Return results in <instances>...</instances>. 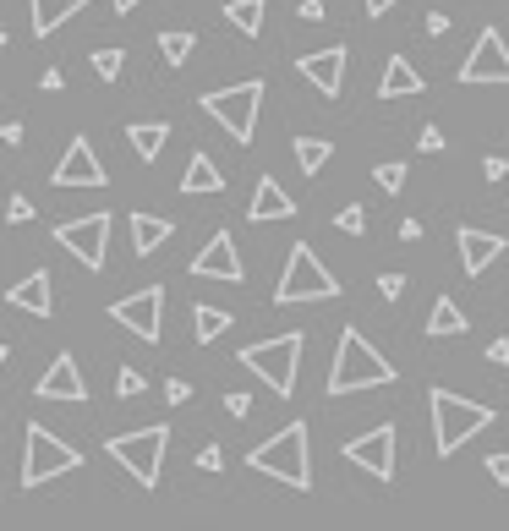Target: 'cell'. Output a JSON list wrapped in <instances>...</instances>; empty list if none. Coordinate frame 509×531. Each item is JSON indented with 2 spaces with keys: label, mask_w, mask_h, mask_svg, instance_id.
Listing matches in <instances>:
<instances>
[{
  "label": "cell",
  "mask_w": 509,
  "mask_h": 531,
  "mask_svg": "<svg viewBox=\"0 0 509 531\" xmlns=\"http://www.w3.org/2000/svg\"><path fill=\"white\" fill-rule=\"evenodd\" d=\"M252 471H263V477L285 482V488L307 493L312 488V438H307V422H285L274 438H263L258 449L247 455Z\"/></svg>",
  "instance_id": "obj_1"
},
{
  "label": "cell",
  "mask_w": 509,
  "mask_h": 531,
  "mask_svg": "<svg viewBox=\"0 0 509 531\" xmlns=\"http://www.w3.org/2000/svg\"><path fill=\"white\" fill-rule=\"evenodd\" d=\"M395 384V362H384V356L367 345L362 329H340V351H334V367H329V395H356V389H384Z\"/></svg>",
  "instance_id": "obj_2"
},
{
  "label": "cell",
  "mask_w": 509,
  "mask_h": 531,
  "mask_svg": "<svg viewBox=\"0 0 509 531\" xmlns=\"http://www.w3.org/2000/svg\"><path fill=\"white\" fill-rule=\"evenodd\" d=\"M427 406H433V449H438V460H455L466 438H477L482 427H493V406L466 400V395H455V389H444V384L427 395Z\"/></svg>",
  "instance_id": "obj_3"
},
{
  "label": "cell",
  "mask_w": 509,
  "mask_h": 531,
  "mask_svg": "<svg viewBox=\"0 0 509 531\" xmlns=\"http://www.w3.org/2000/svg\"><path fill=\"white\" fill-rule=\"evenodd\" d=\"M165 449H170V427L143 422V427H132V433H115L110 444H104V455H110L115 466H126V477H132L137 488H154L159 466H165Z\"/></svg>",
  "instance_id": "obj_4"
},
{
  "label": "cell",
  "mask_w": 509,
  "mask_h": 531,
  "mask_svg": "<svg viewBox=\"0 0 509 531\" xmlns=\"http://www.w3.org/2000/svg\"><path fill=\"white\" fill-rule=\"evenodd\" d=\"M302 351H307V340L291 329V334H274V340L247 345V351H241V367L258 373L280 400H291L296 395V373H302Z\"/></svg>",
  "instance_id": "obj_5"
},
{
  "label": "cell",
  "mask_w": 509,
  "mask_h": 531,
  "mask_svg": "<svg viewBox=\"0 0 509 531\" xmlns=\"http://www.w3.org/2000/svg\"><path fill=\"white\" fill-rule=\"evenodd\" d=\"M329 296H340V280H334V274L318 263L312 241H296L291 258H285L280 285H274V302H280V307H296V302H329Z\"/></svg>",
  "instance_id": "obj_6"
},
{
  "label": "cell",
  "mask_w": 509,
  "mask_h": 531,
  "mask_svg": "<svg viewBox=\"0 0 509 531\" xmlns=\"http://www.w3.org/2000/svg\"><path fill=\"white\" fill-rule=\"evenodd\" d=\"M83 466V455H77L66 438H55L44 422H28V433H22V488H44L50 477H66V471Z\"/></svg>",
  "instance_id": "obj_7"
},
{
  "label": "cell",
  "mask_w": 509,
  "mask_h": 531,
  "mask_svg": "<svg viewBox=\"0 0 509 531\" xmlns=\"http://www.w3.org/2000/svg\"><path fill=\"white\" fill-rule=\"evenodd\" d=\"M258 110H263V77H247V83H236V88H214V94H203V115H214L236 143H252V132H258Z\"/></svg>",
  "instance_id": "obj_8"
},
{
  "label": "cell",
  "mask_w": 509,
  "mask_h": 531,
  "mask_svg": "<svg viewBox=\"0 0 509 531\" xmlns=\"http://www.w3.org/2000/svg\"><path fill=\"white\" fill-rule=\"evenodd\" d=\"M110 318L121 323L126 334H137V340L154 345L159 334H165V285H148V291L121 296V302L110 307Z\"/></svg>",
  "instance_id": "obj_9"
},
{
  "label": "cell",
  "mask_w": 509,
  "mask_h": 531,
  "mask_svg": "<svg viewBox=\"0 0 509 531\" xmlns=\"http://www.w3.org/2000/svg\"><path fill=\"white\" fill-rule=\"evenodd\" d=\"M55 241L72 252L83 269H104V247H110V214H83V219H61Z\"/></svg>",
  "instance_id": "obj_10"
},
{
  "label": "cell",
  "mask_w": 509,
  "mask_h": 531,
  "mask_svg": "<svg viewBox=\"0 0 509 531\" xmlns=\"http://www.w3.org/2000/svg\"><path fill=\"white\" fill-rule=\"evenodd\" d=\"M460 83L466 88H482V83H509V44L499 28H482L477 44H471V55L460 61Z\"/></svg>",
  "instance_id": "obj_11"
},
{
  "label": "cell",
  "mask_w": 509,
  "mask_h": 531,
  "mask_svg": "<svg viewBox=\"0 0 509 531\" xmlns=\"http://www.w3.org/2000/svg\"><path fill=\"white\" fill-rule=\"evenodd\" d=\"M395 444H400L395 422H378L373 433L351 438V444H345L340 455L351 460V466H362L367 477H378V482H395Z\"/></svg>",
  "instance_id": "obj_12"
},
{
  "label": "cell",
  "mask_w": 509,
  "mask_h": 531,
  "mask_svg": "<svg viewBox=\"0 0 509 531\" xmlns=\"http://www.w3.org/2000/svg\"><path fill=\"white\" fill-rule=\"evenodd\" d=\"M192 280H225V285L247 280L241 252H236V236H230V230H214V236H208V247L192 258Z\"/></svg>",
  "instance_id": "obj_13"
},
{
  "label": "cell",
  "mask_w": 509,
  "mask_h": 531,
  "mask_svg": "<svg viewBox=\"0 0 509 531\" xmlns=\"http://www.w3.org/2000/svg\"><path fill=\"white\" fill-rule=\"evenodd\" d=\"M50 181L55 187H104V165L94 159V143H88V137H72V143H66V154H61V165L50 170Z\"/></svg>",
  "instance_id": "obj_14"
},
{
  "label": "cell",
  "mask_w": 509,
  "mask_h": 531,
  "mask_svg": "<svg viewBox=\"0 0 509 531\" xmlns=\"http://www.w3.org/2000/svg\"><path fill=\"white\" fill-rule=\"evenodd\" d=\"M33 395H39V400H66V406H83L88 384H83V373H77V356L72 351L55 356V362L44 367V378L33 384Z\"/></svg>",
  "instance_id": "obj_15"
},
{
  "label": "cell",
  "mask_w": 509,
  "mask_h": 531,
  "mask_svg": "<svg viewBox=\"0 0 509 531\" xmlns=\"http://www.w3.org/2000/svg\"><path fill=\"white\" fill-rule=\"evenodd\" d=\"M345 61H351V55H345V44H329V50H318V55H302V61H296V72H302L323 99H340Z\"/></svg>",
  "instance_id": "obj_16"
},
{
  "label": "cell",
  "mask_w": 509,
  "mask_h": 531,
  "mask_svg": "<svg viewBox=\"0 0 509 531\" xmlns=\"http://www.w3.org/2000/svg\"><path fill=\"white\" fill-rule=\"evenodd\" d=\"M455 241H460V269L477 280V274H488L493 263L504 258V236H493V230H477V225H460L455 230Z\"/></svg>",
  "instance_id": "obj_17"
},
{
  "label": "cell",
  "mask_w": 509,
  "mask_h": 531,
  "mask_svg": "<svg viewBox=\"0 0 509 531\" xmlns=\"http://www.w3.org/2000/svg\"><path fill=\"white\" fill-rule=\"evenodd\" d=\"M6 302H11V307H22V313H33V318H50V313H55V296H50V274H44V269L22 274V280L11 285V291H6Z\"/></svg>",
  "instance_id": "obj_18"
},
{
  "label": "cell",
  "mask_w": 509,
  "mask_h": 531,
  "mask_svg": "<svg viewBox=\"0 0 509 531\" xmlns=\"http://www.w3.org/2000/svg\"><path fill=\"white\" fill-rule=\"evenodd\" d=\"M94 0H28V22H33V39H50L55 28H66V22L77 17V11H88Z\"/></svg>",
  "instance_id": "obj_19"
},
{
  "label": "cell",
  "mask_w": 509,
  "mask_h": 531,
  "mask_svg": "<svg viewBox=\"0 0 509 531\" xmlns=\"http://www.w3.org/2000/svg\"><path fill=\"white\" fill-rule=\"evenodd\" d=\"M291 214H296L291 192H285L274 176H263L258 192H252V203H247V219H252V225H269V219H291Z\"/></svg>",
  "instance_id": "obj_20"
},
{
  "label": "cell",
  "mask_w": 509,
  "mask_h": 531,
  "mask_svg": "<svg viewBox=\"0 0 509 531\" xmlns=\"http://www.w3.org/2000/svg\"><path fill=\"white\" fill-rule=\"evenodd\" d=\"M181 192H187V198H214V192H225V170L208 154H192L187 170H181Z\"/></svg>",
  "instance_id": "obj_21"
},
{
  "label": "cell",
  "mask_w": 509,
  "mask_h": 531,
  "mask_svg": "<svg viewBox=\"0 0 509 531\" xmlns=\"http://www.w3.org/2000/svg\"><path fill=\"white\" fill-rule=\"evenodd\" d=\"M422 72L406 61V55H389L384 77H378V99H406V94H422Z\"/></svg>",
  "instance_id": "obj_22"
},
{
  "label": "cell",
  "mask_w": 509,
  "mask_h": 531,
  "mask_svg": "<svg viewBox=\"0 0 509 531\" xmlns=\"http://www.w3.org/2000/svg\"><path fill=\"white\" fill-rule=\"evenodd\" d=\"M126 137H132L137 159L154 165V159L165 154V143H170V121H132V126H126Z\"/></svg>",
  "instance_id": "obj_23"
},
{
  "label": "cell",
  "mask_w": 509,
  "mask_h": 531,
  "mask_svg": "<svg viewBox=\"0 0 509 531\" xmlns=\"http://www.w3.org/2000/svg\"><path fill=\"white\" fill-rule=\"evenodd\" d=\"M176 236V225L170 219H159V214H132V247L143 252V258H154L165 241Z\"/></svg>",
  "instance_id": "obj_24"
},
{
  "label": "cell",
  "mask_w": 509,
  "mask_h": 531,
  "mask_svg": "<svg viewBox=\"0 0 509 531\" xmlns=\"http://www.w3.org/2000/svg\"><path fill=\"white\" fill-rule=\"evenodd\" d=\"M427 334H433V340H455V334H471V323H466V313H460L455 307V296H438L433 302V313H427Z\"/></svg>",
  "instance_id": "obj_25"
},
{
  "label": "cell",
  "mask_w": 509,
  "mask_h": 531,
  "mask_svg": "<svg viewBox=\"0 0 509 531\" xmlns=\"http://www.w3.org/2000/svg\"><path fill=\"white\" fill-rule=\"evenodd\" d=\"M263 17H269V0H225V22L241 33V39H258Z\"/></svg>",
  "instance_id": "obj_26"
},
{
  "label": "cell",
  "mask_w": 509,
  "mask_h": 531,
  "mask_svg": "<svg viewBox=\"0 0 509 531\" xmlns=\"http://www.w3.org/2000/svg\"><path fill=\"white\" fill-rule=\"evenodd\" d=\"M230 323H236V318H230L225 307H208V302H198V307H192V340H198V345H214L219 334L230 329Z\"/></svg>",
  "instance_id": "obj_27"
},
{
  "label": "cell",
  "mask_w": 509,
  "mask_h": 531,
  "mask_svg": "<svg viewBox=\"0 0 509 531\" xmlns=\"http://www.w3.org/2000/svg\"><path fill=\"white\" fill-rule=\"evenodd\" d=\"M329 159H334L329 137H296V165H302V176H318Z\"/></svg>",
  "instance_id": "obj_28"
},
{
  "label": "cell",
  "mask_w": 509,
  "mask_h": 531,
  "mask_svg": "<svg viewBox=\"0 0 509 531\" xmlns=\"http://www.w3.org/2000/svg\"><path fill=\"white\" fill-rule=\"evenodd\" d=\"M192 44H198V33H192V28H165V33H159V55H165L170 66H187Z\"/></svg>",
  "instance_id": "obj_29"
},
{
  "label": "cell",
  "mask_w": 509,
  "mask_h": 531,
  "mask_svg": "<svg viewBox=\"0 0 509 531\" xmlns=\"http://www.w3.org/2000/svg\"><path fill=\"white\" fill-rule=\"evenodd\" d=\"M121 66H126V50H94V72H99V83H115L121 77Z\"/></svg>",
  "instance_id": "obj_30"
},
{
  "label": "cell",
  "mask_w": 509,
  "mask_h": 531,
  "mask_svg": "<svg viewBox=\"0 0 509 531\" xmlns=\"http://www.w3.org/2000/svg\"><path fill=\"white\" fill-rule=\"evenodd\" d=\"M373 181L384 192H400V187H406V159H384V165L373 170Z\"/></svg>",
  "instance_id": "obj_31"
},
{
  "label": "cell",
  "mask_w": 509,
  "mask_h": 531,
  "mask_svg": "<svg viewBox=\"0 0 509 531\" xmlns=\"http://www.w3.org/2000/svg\"><path fill=\"white\" fill-rule=\"evenodd\" d=\"M334 230H345V236H362V230H367V209H362V203H345V209L334 214Z\"/></svg>",
  "instance_id": "obj_32"
},
{
  "label": "cell",
  "mask_w": 509,
  "mask_h": 531,
  "mask_svg": "<svg viewBox=\"0 0 509 531\" xmlns=\"http://www.w3.org/2000/svg\"><path fill=\"white\" fill-rule=\"evenodd\" d=\"M143 384H148V378L137 373V367H121V373H115V395H126V400L143 395Z\"/></svg>",
  "instance_id": "obj_33"
},
{
  "label": "cell",
  "mask_w": 509,
  "mask_h": 531,
  "mask_svg": "<svg viewBox=\"0 0 509 531\" xmlns=\"http://www.w3.org/2000/svg\"><path fill=\"white\" fill-rule=\"evenodd\" d=\"M28 219H33V198L11 192V198H6V225H28Z\"/></svg>",
  "instance_id": "obj_34"
},
{
  "label": "cell",
  "mask_w": 509,
  "mask_h": 531,
  "mask_svg": "<svg viewBox=\"0 0 509 531\" xmlns=\"http://www.w3.org/2000/svg\"><path fill=\"white\" fill-rule=\"evenodd\" d=\"M378 296H384V302H400V296H406V274H378Z\"/></svg>",
  "instance_id": "obj_35"
},
{
  "label": "cell",
  "mask_w": 509,
  "mask_h": 531,
  "mask_svg": "<svg viewBox=\"0 0 509 531\" xmlns=\"http://www.w3.org/2000/svg\"><path fill=\"white\" fill-rule=\"evenodd\" d=\"M198 471H208V477H214V471H225V449H219V444H203V449H198Z\"/></svg>",
  "instance_id": "obj_36"
},
{
  "label": "cell",
  "mask_w": 509,
  "mask_h": 531,
  "mask_svg": "<svg viewBox=\"0 0 509 531\" xmlns=\"http://www.w3.org/2000/svg\"><path fill=\"white\" fill-rule=\"evenodd\" d=\"M444 143H449V137H444V126H422V137H416V148H422V154H438Z\"/></svg>",
  "instance_id": "obj_37"
},
{
  "label": "cell",
  "mask_w": 509,
  "mask_h": 531,
  "mask_svg": "<svg viewBox=\"0 0 509 531\" xmlns=\"http://www.w3.org/2000/svg\"><path fill=\"white\" fill-rule=\"evenodd\" d=\"M165 400H170V406H187V400H192V384H187V378H170V384H165Z\"/></svg>",
  "instance_id": "obj_38"
},
{
  "label": "cell",
  "mask_w": 509,
  "mask_h": 531,
  "mask_svg": "<svg viewBox=\"0 0 509 531\" xmlns=\"http://www.w3.org/2000/svg\"><path fill=\"white\" fill-rule=\"evenodd\" d=\"M422 33H427V39H444V33H449V17H444V11H427Z\"/></svg>",
  "instance_id": "obj_39"
},
{
  "label": "cell",
  "mask_w": 509,
  "mask_h": 531,
  "mask_svg": "<svg viewBox=\"0 0 509 531\" xmlns=\"http://www.w3.org/2000/svg\"><path fill=\"white\" fill-rule=\"evenodd\" d=\"M225 411H230V417H247V411H252V395H241V389H230V395H225Z\"/></svg>",
  "instance_id": "obj_40"
},
{
  "label": "cell",
  "mask_w": 509,
  "mask_h": 531,
  "mask_svg": "<svg viewBox=\"0 0 509 531\" xmlns=\"http://www.w3.org/2000/svg\"><path fill=\"white\" fill-rule=\"evenodd\" d=\"M482 176H488V181H504V176H509V159H504V154H488V165H482Z\"/></svg>",
  "instance_id": "obj_41"
},
{
  "label": "cell",
  "mask_w": 509,
  "mask_h": 531,
  "mask_svg": "<svg viewBox=\"0 0 509 531\" xmlns=\"http://www.w3.org/2000/svg\"><path fill=\"white\" fill-rule=\"evenodd\" d=\"M39 88H44V94H61V88H66V72H61V66H50V72L39 77Z\"/></svg>",
  "instance_id": "obj_42"
},
{
  "label": "cell",
  "mask_w": 509,
  "mask_h": 531,
  "mask_svg": "<svg viewBox=\"0 0 509 531\" xmlns=\"http://www.w3.org/2000/svg\"><path fill=\"white\" fill-rule=\"evenodd\" d=\"M488 362H493V367H509V340H493V345H488Z\"/></svg>",
  "instance_id": "obj_43"
},
{
  "label": "cell",
  "mask_w": 509,
  "mask_h": 531,
  "mask_svg": "<svg viewBox=\"0 0 509 531\" xmlns=\"http://www.w3.org/2000/svg\"><path fill=\"white\" fill-rule=\"evenodd\" d=\"M488 471H493V482H509V449H504V455H493V460H488Z\"/></svg>",
  "instance_id": "obj_44"
},
{
  "label": "cell",
  "mask_w": 509,
  "mask_h": 531,
  "mask_svg": "<svg viewBox=\"0 0 509 531\" xmlns=\"http://www.w3.org/2000/svg\"><path fill=\"white\" fill-rule=\"evenodd\" d=\"M400 241H422V219H400Z\"/></svg>",
  "instance_id": "obj_45"
},
{
  "label": "cell",
  "mask_w": 509,
  "mask_h": 531,
  "mask_svg": "<svg viewBox=\"0 0 509 531\" xmlns=\"http://www.w3.org/2000/svg\"><path fill=\"white\" fill-rule=\"evenodd\" d=\"M362 6H367V17H384V11H395L400 0H362Z\"/></svg>",
  "instance_id": "obj_46"
},
{
  "label": "cell",
  "mask_w": 509,
  "mask_h": 531,
  "mask_svg": "<svg viewBox=\"0 0 509 531\" xmlns=\"http://www.w3.org/2000/svg\"><path fill=\"white\" fill-rule=\"evenodd\" d=\"M323 11H329L323 0H302V17H307V22H323Z\"/></svg>",
  "instance_id": "obj_47"
},
{
  "label": "cell",
  "mask_w": 509,
  "mask_h": 531,
  "mask_svg": "<svg viewBox=\"0 0 509 531\" xmlns=\"http://www.w3.org/2000/svg\"><path fill=\"white\" fill-rule=\"evenodd\" d=\"M0 137H6L11 148H17V143H22V121H6V126H0Z\"/></svg>",
  "instance_id": "obj_48"
},
{
  "label": "cell",
  "mask_w": 509,
  "mask_h": 531,
  "mask_svg": "<svg viewBox=\"0 0 509 531\" xmlns=\"http://www.w3.org/2000/svg\"><path fill=\"white\" fill-rule=\"evenodd\" d=\"M110 6H115V11H121V17H132V11H137V6H143V0H110Z\"/></svg>",
  "instance_id": "obj_49"
},
{
  "label": "cell",
  "mask_w": 509,
  "mask_h": 531,
  "mask_svg": "<svg viewBox=\"0 0 509 531\" xmlns=\"http://www.w3.org/2000/svg\"><path fill=\"white\" fill-rule=\"evenodd\" d=\"M0 50H6V33H0Z\"/></svg>",
  "instance_id": "obj_50"
}]
</instances>
